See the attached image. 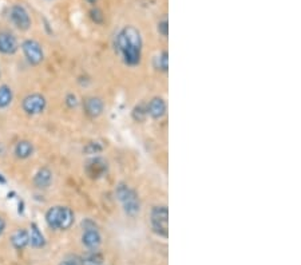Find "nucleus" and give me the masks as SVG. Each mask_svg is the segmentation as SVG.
<instances>
[{
	"label": "nucleus",
	"instance_id": "11",
	"mask_svg": "<svg viewBox=\"0 0 301 265\" xmlns=\"http://www.w3.org/2000/svg\"><path fill=\"white\" fill-rule=\"evenodd\" d=\"M19 50V43L14 33L10 31H0V54L14 55Z\"/></svg>",
	"mask_w": 301,
	"mask_h": 265
},
{
	"label": "nucleus",
	"instance_id": "2",
	"mask_svg": "<svg viewBox=\"0 0 301 265\" xmlns=\"http://www.w3.org/2000/svg\"><path fill=\"white\" fill-rule=\"evenodd\" d=\"M75 221V214L68 206H51L46 212V223L54 231H67Z\"/></svg>",
	"mask_w": 301,
	"mask_h": 265
},
{
	"label": "nucleus",
	"instance_id": "23",
	"mask_svg": "<svg viewBox=\"0 0 301 265\" xmlns=\"http://www.w3.org/2000/svg\"><path fill=\"white\" fill-rule=\"evenodd\" d=\"M65 103H66V106L68 107V109H75L76 106L79 104V100H78V97H76L75 94L70 93V94L66 95Z\"/></svg>",
	"mask_w": 301,
	"mask_h": 265
},
{
	"label": "nucleus",
	"instance_id": "22",
	"mask_svg": "<svg viewBox=\"0 0 301 265\" xmlns=\"http://www.w3.org/2000/svg\"><path fill=\"white\" fill-rule=\"evenodd\" d=\"M90 18L97 24H100L103 22V12L99 10V8H97V7H94L93 10L90 11Z\"/></svg>",
	"mask_w": 301,
	"mask_h": 265
},
{
	"label": "nucleus",
	"instance_id": "24",
	"mask_svg": "<svg viewBox=\"0 0 301 265\" xmlns=\"http://www.w3.org/2000/svg\"><path fill=\"white\" fill-rule=\"evenodd\" d=\"M83 264H90V265H99L102 263V257L100 255H95V253H91L90 256H87L86 259H83Z\"/></svg>",
	"mask_w": 301,
	"mask_h": 265
},
{
	"label": "nucleus",
	"instance_id": "1",
	"mask_svg": "<svg viewBox=\"0 0 301 265\" xmlns=\"http://www.w3.org/2000/svg\"><path fill=\"white\" fill-rule=\"evenodd\" d=\"M115 48L121 54L125 65L130 67L138 66L142 61L143 40L139 30L134 26H125L117 35Z\"/></svg>",
	"mask_w": 301,
	"mask_h": 265
},
{
	"label": "nucleus",
	"instance_id": "5",
	"mask_svg": "<svg viewBox=\"0 0 301 265\" xmlns=\"http://www.w3.org/2000/svg\"><path fill=\"white\" fill-rule=\"evenodd\" d=\"M47 107V99L46 97L39 93H33L24 97L22 100V109L29 115H38L42 114Z\"/></svg>",
	"mask_w": 301,
	"mask_h": 265
},
{
	"label": "nucleus",
	"instance_id": "4",
	"mask_svg": "<svg viewBox=\"0 0 301 265\" xmlns=\"http://www.w3.org/2000/svg\"><path fill=\"white\" fill-rule=\"evenodd\" d=\"M151 231L157 236L169 237V209L166 205H156L150 212Z\"/></svg>",
	"mask_w": 301,
	"mask_h": 265
},
{
	"label": "nucleus",
	"instance_id": "26",
	"mask_svg": "<svg viewBox=\"0 0 301 265\" xmlns=\"http://www.w3.org/2000/svg\"><path fill=\"white\" fill-rule=\"evenodd\" d=\"M4 229H5V221L0 217V236H1V233L4 232Z\"/></svg>",
	"mask_w": 301,
	"mask_h": 265
},
{
	"label": "nucleus",
	"instance_id": "20",
	"mask_svg": "<svg viewBox=\"0 0 301 265\" xmlns=\"http://www.w3.org/2000/svg\"><path fill=\"white\" fill-rule=\"evenodd\" d=\"M102 152H103V146L99 142H90L83 147V153H86L87 156H97Z\"/></svg>",
	"mask_w": 301,
	"mask_h": 265
},
{
	"label": "nucleus",
	"instance_id": "3",
	"mask_svg": "<svg viewBox=\"0 0 301 265\" xmlns=\"http://www.w3.org/2000/svg\"><path fill=\"white\" fill-rule=\"evenodd\" d=\"M115 196L118 201L122 204L123 212L129 217H135L141 212V199L135 190L130 188L125 182L118 184L115 188Z\"/></svg>",
	"mask_w": 301,
	"mask_h": 265
},
{
	"label": "nucleus",
	"instance_id": "12",
	"mask_svg": "<svg viewBox=\"0 0 301 265\" xmlns=\"http://www.w3.org/2000/svg\"><path fill=\"white\" fill-rule=\"evenodd\" d=\"M146 107H147V115L150 117L151 119H162L166 115V111H167V104H166V100L162 98V97H154L149 100V103H146Z\"/></svg>",
	"mask_w": 301,
	"mask_h": 265
},
{
	"label": "nucleus",
	"instance_id": "25",
	"mask_svg": "<svg viewBox=\"0 0 301 265\" xmlns=\"http://www.w3.org/2000/svg\"><path fill=\"white\" fill-rule=\"evenodd\" d=\"M59 265H83V261L76 256H70V257H67V259L62 261Z\"/></svg>",
	"mask_w": 301,
	"mask_h": 265
},
{
	"label": "nucleus",
	"instance_id": "15",
	"mask_svg": "<svg viewBox=\"0 0 301 265\" xmlns=\"http://www.w3.org/2000/svg\"><path fill=\"white\" fill-rule=\"evenodd\" d=\"M11 244L16 249H24L30 244V234L24 229H18L16 232L11 236Z\"/></svg>",
	"mask_w": 301,
	"mask_h": 265
},
{
	"label": "nucleus",
	"instance_id": "6",
	"mask_svg": "<svg viewBox=\"0 0 301 265\" xmlns=\"http://www.w3.org/2000/svg\"><path fill=\"white\" fill-rule=\"evenodd\" d=\"M22 51H23L27 62L33 66H38L44 61V52H43L42 46H40V43L33 40V39H26L22 43Z\"/></svg>",
	"mask_w": 301,
	"mask_h": 265
},
{
	"label": "nucleus",
	"instance_id": "18",
	"mask_svg": "<svg viewBox=\"0 0 301 265\" xmlns=\"http://www.w3.org/2000/svg\"><path fill=\"white\" fill-rule=\"evenodd\" d=\"M132 117L135 122L138 123L145 122L146 118L149 117V115H147V107H146L145 102H141V103H138L134 106V109H133L132 111Z\"/></svg>",
	"mask_w": 301,
	"mask_h": 265
},
{
	"label": "nucleus",
	"instance_id": "28",
	"mask_svg": "<svg viewBox=\"0 0 301 265\" xmlns=\"http://www.w3.org/2000/svg\"><path fill=\"white\" fill-rule=\"evenodd\" d=\"M0 75H1V72H0Z\"/></svg>",
	"mask_w": 301,
	"mask_h": 265
},
{
	"label": "nucleus",
	"instance_id": "8",
	"mask_svg": "<svg viewBox=\"0 0 301 265\" xmlns=\"http://www.w3.org/2000/svg\"><path fill=\"white\" fill-rule=\"evenodd\" d=\"M83 227H85V232L82 234V244L91 251H95L102 242V236L93 221L87 220L86 224L83 223Z\"/></svg>",
	"mask_w": 301,
	"mask_h": 265
},
{
	"label": "nucleus",
	"instance_id": "17",
	"mask_svg": "<svg viewBox=\"0 0 301 265\" xmlns=\"http://www.w3.org/2000/svg\"><path fill=\"white\" fill-rule=\"evenodd\" d=\"M14 99V93L8 85L0 86V109H7Z\"/></svg>",
	"mask_w": 301,
	"mask_h": 265
},
{
	"label": "nucleus",
	"instance_id": "21",
	"mask_svg": "<svg viewBox=\"0 0 301 265\" xmlns=\"http://www.w3.org/2000/svg\"><path fill=\"white\" fill-rule=\"evenodd\" d=\"M157 31H158L161 36L167 38V35H169V22H167V19H162L158 22V24H157Z\"/></svg>",
	"mask_w": 301,
	"mask_h": 265
},
{
	"label": "nucleus",
	"instance_id": "14",
	"mask_svg": "<svg viewBox=\"0 0 301 265\" xmlns=\"http://www.w3.org/2000/svg\"><path fill=\"white\" fill-rule=\"evenodd\" d=\"M15 156L20 158V160H27L33 154V145L30 141L22 139L16 143L14 147Z\"/></svg>",
	"mask_w": 301,
	"mask_h": 265
},
{
	"label": "nucleus",
	"instance_id": "7",
	"mask_svg": "<svg viewBox=\"0 0 301 265\" xmlns=\"http://www.w3.org/2000/svg\"><path fill=\"white\" fill-rule=\"evenodd\" d=\"M10 19L15 27L20 31H27L31 27V18L23 5L15 4L10 10Z\"/></svg>",
	"mask_w": 301,
	"mask_h": 265
},
{
	"label": "nucleus",
	"instance_id": "9",
	"mask_svg": "<svg viewBox=\"0 0 301 265\" xmlns=\"http://www.w3.org/2000/svg\"><path fill=\"white\" fill-rule=\"evenodd\" d=\"M108 170L107 161H104L102 157H93L89 161L86 162L85 171L93 180H98L100 177H103Z\"/></svg>",
	"mask_w": 301,
	"mask_h": 265
},
{
	"label": "nucleus",
	"instance_id": "16",
	"mask_svg": "<svg viewBox=\"0 0 301 265\" xmlns=\"http://www.w3.org/2000/svg\"><path fill=\"white\" fill-rule=\"evenodd\" d=\"M30 234V244L33 246V248H43L44 244H46V240H44V236L43 233L40 232V229L38 228L36 224H33L31 225V233Z\"/></svg>",
	"mask_w": 301,
	"mask_h": 265
},
{
	"label": "nucleus",
	"instance_id": "10",
	"mask_svg": "<svg viewBox=\"0 0 301 265\" xmlns=\"http://www.w3.org/2000/svg\"><path fill=\"white\" fill-rule=\"evenodd\" d=\"M83 110H85V114L91 119L99 118L102 114H103L104 110V102L102 98L99 97H87L83 99Z\"/></svg>",
	"mask_w": 301,
	"mask_h": 265
},
{
	"label": "nucleus",
	"instance_id": "13",
	"mask_svg": "<svg viewBox=\"0 0 301 265\" xmlns=\"http://www.w3.org/2000/svg\"><path fill=\"white\" fill-rule=\"evenodd\" d=\"M52 182V171L48 167L39 169L38 173L33 177V185L38 189H47Z\"/></svg>",
	"mask_w": 301,
	"mask_h": 265
},
{
	"label": "nucleus",
	"instance_id": "27",
	"mask_svg": "<svg viewBox=\"0 0 301 265\" xmlns=\"http://www.w3.org/2000/svg\"><path fill=\"white\" fill-rule=\"evenodd\" d=\"M5 182H7V180H5V178H4V177H3V175L0 174V184H1V185H4Z\"/></svg>",
	"mask_w": 301,
	"mask_h": 265
},
{
	"label": "nucleus",
	"instance_id": "19",
	"mask_svg": "<svg viewBox=\"0 0 301 265\" xmlns=\"http://www.w3.org/2000/svg\"><path fill=\"white\" fill-rule=\"evenodd\" d=\"M154 67L158 71L167 72V70H169V54H167V51H162L154 59Z\"/></svg>",
	"mask_w": 301,
	"mask_h": 265
}]
</instances>
